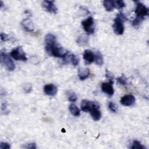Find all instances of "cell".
Returning a JSON list of instances; mask_svg holds the SVG:
<instances>
[{
	"instance_id": "obj_10",
	"label": "cell",
	"mask_w": 149,
	"mask_h": 149,
	"mask_svg": "<svg viewBox=\"0 0 149 149\" xmlns=\"http://www.w3.org/2000/svg\"><path fill=\"white\" fill-rule=\"evenodd\" d=\"M98 103L95 102L84 100H82L81 102V109L84 112H90V111Z\"/></svg>"
},
{
	"instance_id": "obj_14",
	"label": "cell",
	"mask_w": 149,
	"mask_h": 149,
	"mask_svg": "<svg viewBox=\"0 0 149 149\" xmlns=\"http://www.w3.org/2000/svg\"><path fill=\"white\" fill-rule=\"evenodd\" d=\"M95 54L91 50H85L83 53V59H84L86 64H90L94 61Z\"/></svg>"
},
{
	"instance_id": "obj_25",
	"label": "cell",
	"mask_w": 149,
	"mask_h": 149,
	"mask_svg": "<svg viewBox=\"0 0 149 149\" xmlns=\"http://www.w3.org/2000/svg\"><path fill=\"white\" fill-rule=\"evenodd\" d=\"M68 98L69 101L70 102H75L77 100V96L74 93H69L68 94Z\"/></svg>"
},
{
	"instance_id": "obj_13",
	"label": "cell",
	"mask_w": 149,
	"mask_h": 149,
	"mask_svg": "<svg viewBox=\"0 0 149 149\" xmlns=\"http://www.w3.org/2000/svg\"><path fill=\"white\" fill-rule=\"evenodd\" d=\"M23 29L28 32H33L34 30L33 22L29 18L23 19L21 23Z\"/></svg>"
},
{
	"instance_id": "obj_26",
	"label": "cell",
	"mask_w": 149,
	"mask_h": 149,
	"mask_svg": "<svg viewBox=\"0 0 149 149\" xmlns=\"http://www.w3.org/2000/svg\"><path fill=\"white\" fill-rule=\"evenodd\" d=\"M24 88V90L25 91V93H29L31 90H32V86H31V84H26L24 87H23Z\"/></svg>"
},
{
	"instance_id": "obj_6",
	"label": "cell",
	"mask_w": 149,
	"mask_h": 149,
	"mask_svg": "<svg viewBox=\"0 0 149 149\" xmlns=\"http://www.w3.org/2000/svg\"><path fill=\"white\" fill-rule=\"evenodd\" d=\"M83 29L88 34H93L94 33V21L93 17H88L87 19L81 22Z\"/></svg>"
},
{
	"instance_id": "obj_23",
	"label": "cell",
	"mask_w": 149,
	"mask_h": 149,
	"mask_svg": "<svg viewBox=\"0 0 149 149\" xmlns=\"http://www.w3.org/2000/svg\"><path fill=\"white\" fill-rule=\"evenodd\" d=\"M116 82H117V83H118V84H119L120 85L125 86V85L127 84L128 80H127V77L123 74L122 76H121L119 77L118 78H117Z\"/></svg>"
},
{
	"instance_id": "obj_9",
	"label": "cell",
	"mask_w": 149,
	"mask_h": 149,
	"mask_svg": "<svg viewBox=\"0 0 149 149\" xmlns=\"http://www.w3.org/2000/svg\"><path fill=\"white\" fill-rule=\"evenodd\" d=\"M112 84H113L112 82L109 81V82L102 83L101 86L102 91L105 94H107L108 95H109V97H111L112 95H113L114 93V90H113Z\"/></svg>"
},
{
	"instance_id": "obj_18",
	"label": "cell",
	"mask_w": 149,
	"mask_h": 149,
	"mask_svg": "<svg viewBox=\"0 0 149 149\" xmlns=\"http://www.w3.org/2000/svg\"><path fill=\"white\" fill-rule=\"evenodd\" d=\"M69 109L70 113H72V115H73L74 116H79L80 115V109L78 108V107L76 105L73 104H72L69 105Z\"/></svg>"
},
{
	"instance_id": "obj_7",
	"label": "cell",
	"mask_w": 149,
	"mask_h": 149,
	"mask_svg": "<svg viewBox=\"0 0 149 149\" xmlns=\"http://www.w3.org/2000/svg\"><path fill=\"white\" fill-rule=\"evenodd\" d=\"M42 8L48 12L56 14L57 13V8L54 3L53 1H44L42 3Z\"/></svg>"
},
{
	"instance_id": "obj_8",
	"label": "cell",
	"mask_w": 149,
	"mask_h": 149,
	"mask_svg": "<svg viewBox=\"0 0 149 149\" xmlns=\"http://www.w3.org/2000/svg\"><path fill=\"white\" fill-rule=\"evenodd\" d=\"M120 102L123 106H126V107L132 106L135 102V98L132 94L125 95L121 98L120 100Z\"/></svg>"
},
{
	"instance_id": "obj_27",
	"label": "cell",
	"mask_w": 149,
	"mask_h": 149,
	"mask_svg": "<svg viewBox=\"0 0 149 149\" xmlns=\"http://www.w3.org/2000/svg\"><path fill=\"white\" fill-rule=\"evenodd\" d=\"M10 148V145L8 143L1 142L0 143V148L1 149H9Z\"/></svg>"
},
{
	"instance_id": "obj_3",
	"label": "cell",
	"mask_w": 149,
	"mask_h": 149,
	"mask_svg": "<svg viewBox=\"0 0 149 149\" xmlns=\"http://www.w3.org/2000/svg\"><path fill=\"white\" fill-rule=\"evenodd\" d=\"M136 8L135 9V13L136 15V18L143 21L146 16H148L149 14L148 9L140 1H136Z\"/></svg>"
},
{
	"instance_id": "obj_29",
	"label": "cell",
	"mask_w": 149,
	"mask_h": 149,
	"mask_svg": "<svg viewBox=\"0 0 149 149\" xmlns=\"http://www.w3.org/2000/svg\"><path fill=\"white\" fill-rule=\"evenodd\" d=\"M26 148H29V149H36V144L34 143H30L26 145V146L24 147Z\"/></svg>"
},
{
	"instance_id": "obj_16",
	"label": "cell",
	"mask_w": 149,
	"mask_h": 149,
	"mask_svg": "<svg viewBox=\"0 0 149 149\" xmlns=\"http://www.w3.org/2000/svg\"><path fill=\"white\" fill-rule=\"evenodd\" d=\"M90 74V70L88 68L79 69L78 71V76L80 80L86 79Z\"/></svg>"
},
{
	"instance_id": "obj_2",
	"label": "cell",
	"mask_w": 149,
	"mask_h": 149,
	"mask_svg": "<svg viewBox=\"0 0 149 149\" xmlns=\"http://www.w3.org/2000/svg\"><path fill=\"white\" fill-rule=\"evenodd\" d=\"M127 20V18L123 13L121 12L119 13H118V15H116L114 20V23L112 26L114 33L116 34L117 35L123 34L125 30L123 22L126 21Z\"/></svg>"
},
{
	"instance_id": "obj_24",
	"label": "cell",
	"mask_w": 149,
	"mask_h": 149,
	"mask_svg": "<svg viewBox=\"0 0 149 149\" xmlns=\"http://www.w3.org/2000/svg\"><path fill=\"white\" fill-rule=\"evenodd\" d=\"M108 107L109 110L111 112H113V113H115V112H116L118 111L117 107L116 106V105L113 102H109L108 103Z\"/></svg>"
},
{
	"instance_id": "obj_11",
	"label": "cell",
	"mask_w": 149,
	"mask_h": 149,
	"mask_svg": "<svg viewBox=\"0 0 149 149\" xmlns=\"http://www.w3.org/2000/svg\"><path fill=\"white\" fill-rule=\"evenodd\" d=\"M89 112L92 117V119L95 121L99 120L101 118V113L100 110V106H99L98 104L95 105L90 111Z\"/></svg>"
},
{
	"instance_id": "obj_15",
	"label": "cell",
	"mask_w": 149,
	"mask_h": 149,
	"mask_svg": "<svg viewBox=\"0 0 149 149\" xmlns=\"http://www.w3.org/2000/svg\"><path fill=\"white\" fill-rule=\"evenodd\" d=\"M63 60L65 63H68L70 61V62L74 66H77L79 62V59L77 58V56H76L73 54H71V55L68 54L66 56L65 58H63Z\"/></svg>"
},
{
	"instance_id": "obj_28",
	"label": "cell",
	"mask_w": 149,
	"mask_h": 149,
	"mask_svg": "<svg viewBox=\"0 0 149 149\" xmlns=\"http://www.w3.org/2000/svg\"><path fill=\"white\" fill-rule=\"evenodd\" d=\"M1 40L2 41H5L8 40H9L8 36L4 33H1Z\"/></svg>"
},
{
	"instance_id": "obj_12",
	"label": "cell",
	"mask_w": 149,
	"mask_h": 149,
	"mask_svg": "<svg viewBox=\"0 0 149 149\" xmlns=\"http://www.w3.org/2000/svg\"><path fill=\"white\" fill-rule=\"evenodd\" d=\"M57 87L53 84H46L44 87V92L45 94L49 96H54L57 93Z\"/></svg>"
},
{
	"instance_id": "obj_20",
	"label": "cell",
	"mask_w": 149,
	"mask_h": 149,
	"mask_svg": "<svg viewBox=\"0 0 149 149\" xmlns=\"http://www.w3.org/2000/svg\"><path fill=\"white\" fill-rule=\"evenodd\" d=\"M103 5L107 11H112L113 10V9L114 8L113 3H112V1H109V0L104 1Z\"/></svg>"
},
{
	"instance_id": "obj_1",
	"label": "cell",
	"mask_w": 149,
	"mask_h": 149,
	"mask_svg": "<svg viewBox=\"0 0 149 149\" xmlns=\"http://www.w3.org/2000/svg\"><path fill=\"white\" fill-rule=\"evenodd\" d=\"M45 48L47 52L52 56L63 59L68 54V51L56 42V37L52 34H48L45 36Z\"/></svg>"
},
{
	"instance_id": "obj_4",
	"label": "cell",
	"mask_w": 149,
	"mask_h": 149,
	"mask_svg": "<svg viewBox=\"0 0 149 149\" xmlns=\"http://www.w3.org/2000/svg\"><path fill=\"white\" fill-rule=\"evenodd\" d=\"M1 62L6 66L8 70L12 71L15 69L14 62L5 51H1Z\"/></svg>"
},
{
	"instance_id": "obj_19",
	"label": "cell",
	"mask_w": 149,
	"mask_h": 149,
	"mask_svg": "<svg viewBox=\"0 0 149 149\" xmlns=\"http://www.w3.org/2000/svg\"><path fill=\"white\" fill-rule=\"evenodd\" d=\"M94 62L97 65L101 66L103 64V56L100 51H97L95 53Z\"/></svg>"
},
{
	"instance_id": "obj_5",
	"label": "cell",
	"mask_w": 149,
	"mask_h": 149,
	"mask_svg": "<svg viewBox=\"0 0 149 149\" xmlns=\"http://www.w3.org/2000/svg\"><path fill=\"white\" fill-rule=\"evenodd\" d=\"M10 55L16 61L21 60L23 61H26L27 60L26 54L21 46L17 47L15 49H12L10 52Z\"/></svg>"
},
{
	"instance_id": "obj_17",
	"label": "cell",
	"mask_w": 149,
	"mask_h": 149,
	"mask_svg": "<svg viewBox=\"0 0 149 149\" xmlns=\"http://www.w3.org/2000/svg\"><path fill=\"white\" fill-rule=\"evenodd\" d=\"M88 42V37L86 35H81L77 37L76 39V42L78 45L80 46H84L87 44Z\"/></svg>"
},
{
	"instance_id": "obj_21",
	"label": "cell",
	"mask_w": 149,
	"mask_h": 149,
	"mask_svg": "<svg viewBox=\"0 0 149 149\" xmlns=\"http://www.w3.org/2000/svg\"><path fill=\"white\" fill-rule=\"evenodd\" d=\"M113 8L120 9L125 6V2L122 0H116V1H112Z\"/></svg>"
},
{
	"instance_id": "obj_22",
	"label": "cell",
	"mask_w": 149,
	"mask_h": 149,
	"mask_svg": "<svg viewBox=\"0 0 149 149\" xmlns=\"http://www.w3.org/2000/svg\"><path fill=\"white\" fill-rule=\"evenodd\" d=\"M132 149H146V148L139 141L134 140L133 141L132 146L130 147Z\"/></svg>"
}]
</instances>
